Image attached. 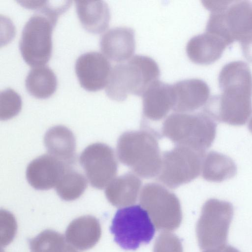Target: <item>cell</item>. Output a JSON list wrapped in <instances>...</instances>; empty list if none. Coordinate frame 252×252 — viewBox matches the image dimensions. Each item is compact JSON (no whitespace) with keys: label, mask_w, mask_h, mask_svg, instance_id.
<instances>
[{"label":"cell","mask_w":252,"mask_h":252,"mask_svg":"<svg viewBox=\"0 0 252 252\" xmlns=\"http://www.w3.org/2000/svg\"><path fill=\"white\" fill-rule=\"evenodd\" d=\"M219 95L209 98L203 111L215 121L230 125H245L252 113V74L241 61L230 62L219 76Z\"/></svg>","instance_id":"1"},{"label":"cell","mask_w":252,"mask_h":252,"mask_svg":"<svg viewBox=\"0 0 252 252\" xmlns=\"http://www.w3.org/2000/svg\"><path fill=\"white\" fill-rule=\"evenodd\" d=\"M117 155L121 163L142 178L158 176L160 171L162 156L157 133L152 129L123 133L117 141Z\"/></svg>","instance_id":"2"},{"label":"cell","mask_w":252,"mask_h":252,"mask_svg":"<svg viewBox=\"0 0 252 252\" xmlns=\"http://www.w3.org/2000/svg\"><path fill=\"white\" fill-rule=\"evenodd\" d=\"M159 75V66L154 60L136 55L112 68L105 92L109 98L117 101L125 100L130 94L142 96Z\"/></svg>","instance_id":"3"},{"label":"cell","mask_w":252,"mask_h":252,"mask_svg":"<svg viewBox=\"0 0 252 252\" xmlns=\"http://www.w3.org/2000/svg\"><path fill=\"white\" fill-rule=\"evenodd\" d=\"M206 32L224 38L229 44L252 41V2L248 0L212 3Z\"/></svg>","instance_id":"4"},{"label":"cell","mask_w":252,"mask_h":252,"mask_svg":"<svg viewBox=\"0 0 252 252\" xmlns=\"http://www.w3.org/2000/svg\"><path fill=\"white\" fill-rule=\"evenodd\" d=\"M215 120L205 113L175 112L163 123L162 135L176 145H183L205 153L216 134Z\"/></svg>","instance_id":"5"},{"label":"cell","mask_w":252,"mask_h":252,"mask_svg":"<svg viewBox=\"0 0 252 252\" xmlns=\"http://www.w3.org/2000/svg\"><path fill=\"white\" fill-rule=\"evenodd\" d=\"M110 231L122 248L134 251L141 244L149 243L155 229L147 212L137 205L119 209L112 220Z\"/></svg>","instance_id":"6"},{"label":"cell","mask_w":252,"mask_h":252,"mask_svg":"<svg viewBox=\"0 0 252 252\" xmlns=\"http://www.w3.org/2000/svg\"><path fill=\"white\" fill-rule=\"evenodd\" d=\"M57 20L42 13L31 16L25 24L19 41L25 62L33 67L44 65L52 51V34Z\"/></svg>","instance_id":"7"},{"label":"cell","mask_w":252,"mask_h":252,"mask_svg":"<svg viewBox=\"0 0 252 252\" xmlns=\"http://www.w3.org/2000/svg\"><path fill=\"white\" fill-rule=\"evenodd\" d=\"M233 214V207L229 202L211 198L205 202L196 227L198 243L201 250L226 244Z\"/></svg>","instance_id":"8"},{"label":"cell","mask_w":252,"mask_h":252,"mask_svg":"<svg viewBox=\"0 0 252 252\" xmlns=\"http://www.w3.org/2000/svg\"><path fill=\"white\" fill-rule=\"evenodd\" d=\"M139 202L158 230L172 231L180 226L182 220L180 201L165 187L154 183L146 184L141 190Z\"/></svg>","instance_id":"9"},{"label":"cell","mask_w":252,"mask_h":252,"mask_svg":"<svg viewBox=\"0 0 252 252\" xmlns=\"http://www.w3.org/2000/svg\"><path fill=\"white\" fill-rule=\"evenodd\" d=\"M205 153L183 145H176L162 155L158 179L170 189L188 183L200 174Z\"/></svg>","instance_id":"10"},{"label":"cell","mask_w":252,"mask_h":252,"mask_svg":"<svg viewBox=\"0 0 252 252\" xmlns=\"http://www.w3.org/2000/svg\"><path fill=\"white\" fill-rule=\"evenodd\" d=\"M80 163L91 185L102 189L115 178L118 163L113 150L102 143L87 146L79 158Z\"/></svg>","instance_id":"11"},{"label":"cell","mask_w":252,"mask_h":252,"mask_svg":"<svg viewBox=\"0 0 252 252\" xmlns=\"http://www.w3.org/2000/svg\"><path fill=\"white\" fill-rule=\"evenodd\" d=\"M108 59L97 52L81 55L76 60L75 73L81 86L90 92H96L106 86L110 74Z\"/></svg>","instance_id":"12"},{"label":"cell","mask_w":252,"mask_h":252,"mask_svg":"<svg viewBox=\"0 0 252 252\" xmlns=\"http://www.w3.org/2000/svg\"><path fill=\"white\" fill-rule=\"evenodd\" d=\"M70 165L50 155L44 154L32 161L26 170L30 185L38 190H48L56 187Z\"/></svg>","instance_id":"13"},{"label":"cell","mask_w":252,"mask_h":252,"mask_svg":"<svg viewBox=\"0 0 252 252\" xmlns=\"http://www.w3.org/2000/svg\"><path fill=\"white\" fill-rule=\"evenodd\" d=\"M100 47L108 59L122 63L130 59L135 49L134 31L125 27H117L107 31L101 36Z\"/></svg>","instance_id":"14"},{"label":"cell","mask_w":252,"mask_h":252,"mask_svg":"<svg viewBox=\"0 0 252 252\" xmlns=\"http://www.w3.org/2000/svg\"><path fill=\"white\" fill-rule=\"evenodd\" d=\"M174 96L173 111L186 113L205 105L209 99L210 90L203 80L197 78L186 79L172 85Z\"/></svg>","instance_id":"15"},{"label":"cell","mask_w":252,"mask_h":252,"mask_svg":"<svg viewBox=\"0 0 252 252\" xmlns=\"http://www.w3.org/2000/svg\"><path fill=\"white\" fill-rule=\"evenodd\" d=\"M141 96L143 116L152 121L164 118L174 105L172 85L158 80L150 84Z\"/></svg>","instance_id":"16"},{"label":"cell","mask_w":252,"mask_h":252,"mask_svg":"<svg viewBox=\"0 0 252 252\" xmlns=\"http://www.w3.org/2000/svg\"><path fill=\"white\" fill-rule=\"evenodd\" d=\"M229 45L220 36L205 32L190 38L187 43L186 50L191 62L207 65L219 59Z\"/></svg>","instance_id":"17"},{"label":"cell","mask_w":252,"mask_h":252,"mask_svg":"<svg viewBox=\"0 0 252 252\" xmlns=\"http://www.w3.org/2000/svg\"><path fill=\"white\" fill-rule=\"evenodd\" d=\"M101 235L99 220L90 215L81 216L72 220L67 226L65 236L72 247L86 251L94 247Z\"/></svg>","instance_id":"18"},{"label":"cell","mask_w":252,"mask_h":252,"mask_svg":"<svg viewBox=\"0 0 252 252\" xmlns=\"http://www.w3.org/2000/svg\"><path fill=\"white\" fill-rule=\"evenodd\" d=\"M75 2L79 21L86 31L98 34L107 29L110 20V13L105 1L76 0Z\"/></svg>","instance_id":"19"},{"label":"cell","mask_w":252,"mask_h":252,"mask_svg":"<svg viewBox=\"0 0 252 252\" xmlns=\"http://www.w3.org/2000/svg\"><path fill=\"white\" fill-rule=\"evenodd\" d=\"M141 180L134 174L126 173L115 178L106 187L108 201L117 207L132 205L137 200L141 187Z\"/></svg>","instance_id":"20"},{"label":"cell","mask_w":252,"mask_h":252,"mask_svg":"<svg viewBox=\"0 0 252 252\" xmlns=\"http://www.w3.org/2000/svg\"><path fill=\"white\" fill-rule=\"evenodd\" d=\"M44 143L49 154L70 165L73 163L76 141L67 127L61 125L52 127L45 134Z\"/></svg>","instance_id":"21"},{"label":"cell","mask_w":252,"mask_h":252,"mask_svg":"<svg viewBox=\"0 0 252 252\" xmlns=\"http://www.w3.org/2000/svg\"><path fill=\"white\" fill-rule=\"evenodd\" d=\"M202 177L212 182H221L233 178L236 174L235 162L229 157L217 152L205 154L201 168Z\"/></svg>","instance_id":"22"},{"label":"cell","mask_w":252,"mask_h":252,"mask_svg":"<svg viewBox=\"0 0 252 252\" xmlns=\"http://www.w3.org/2000/svg\"><path fill=\"white\" fill-rule=\"evenodd\" d=\"M57 86V80L54 72L45 65L33 67L25 80L27 91L37 98L49 97L56 91Z\"/></svg>","instance_id":"23"},{"label":"cell","mask_w":252,"mask_h":252,"mask_svg":"<svg viewBox=\"0 0 252 252\" xmlns=\"http://www.w3.org/2000/svg\"><path fill=\"white\" fill-rule=\"evenodd\" d=\"M87 184L85 176L70 167L61 177L56 186V190L62 199L72 201L82 195Z\"/></svg>","instance_id":"24"},{"label":"cell","mask_w":252,"mask_h":252,"mask_svg":"<svg viewBox=\"0 0 252 252\" xmlns=\"http://www.w3.org/2000/svg\"><path fill=\"white\" fill-rule=\"evenodd\" d=\"M66 246L63 236L47 229L30 241L31 252H62Z\"/></svg>","instance_id":"25"},{"label":"cell","mask_w":252,"mask_h":252,"mask_svg":"<svg viewBox=\"0 0 252 252\" xmlns=\"http://www.w3.org/2000/svg\"><path fill=\"white\" fill-rule=\"evenodd\" d=\"M22 108L20 96L14 90L8 88L0 93V119L6 120L16 116Z\"/></svg>","instance_id":"26"},{"label":"cell","mask_w":252,"mask_h":252,"mask_svg":"<svg viewBox=\"0 0 252 252\" xmlns=\"http://www.w3.org/2000/svg\"><path fill=\"white\" fill-rule=\"evenodd\" d=\"M153 252H183V249L181 240L176 235L164 232L157 238Z\"/></svg>","instance_id":"27"},{"label":"cell","mask_w":252,"mask_h":252,"mask_svg":"<svg viewBox=\"0 0 252 252\" xmlns=\"http://www.w3.org/2000/svg\"><path fill=\"white\" fill-rule=\"evenodd\" d=\"M203 252H240L235 247L228 245H224L221 246L204 250Z\"/></svg>","instance_id":"28"},{"label":"cell","mask_w":252,"mask_h":252,"mask_svg":"<svg viewBox=\"0 0 252 252\" xmlns=\"http://www.w3.org/2000/svg\"><path fill=\"white\" fill-rule=\"evenodd\" d=\"M245 57L252 63V41L241 44Z\"/></svg>","instance_id":"29"},{"label":"cell","mask_w":252,"mask_h":252,"mask_svg":"<svg viewBox=\"0 0 252 252\" xmlns=\"http://www.w3.org/2000/svg\"><path fill=\"white\" fill-rule=\"evenodd\" d=\"M62 252H78L72 246L66 245Z\"/></svg>","instance_id":"30"},{"label":"cell","mask_w":252,"mask_h":252,"mask_svg":"<svg viewBox=\"0 0 252 252\" xmlns=\"http://www.w3.org/2000/svg\"><path fill=\"white\" fill-rule=\"evenodd\" d=\"M248 128L251 132L252 133V117L250 119L249 124H248Z\"/></svg>","instance_id":"31"}]
</instances>
